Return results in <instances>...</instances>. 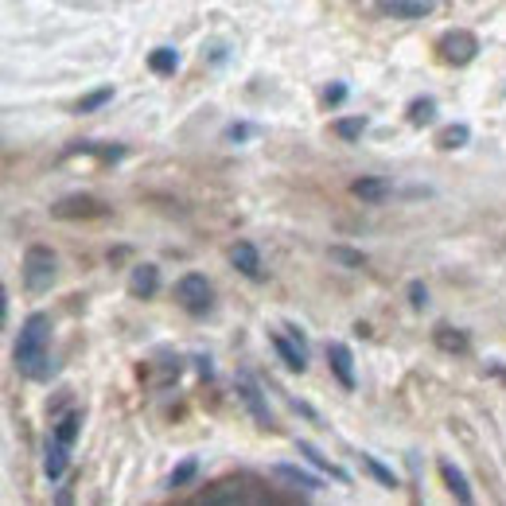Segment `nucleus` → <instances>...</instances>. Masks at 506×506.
<instances>
[{"label": "nucleus", "instance_id": "nucleus-1", "mask_svg": "<svg viewBox=\"0 0 506 506\" xmlns=\"http://www.w3.org/2000/svg\"><path fill=\"white\" fill-rule=\"evenodd\" d=\"M47 343H51V316L47 311H31L16 339V370L24 378H47V370H51Z\"/></svg>", "mask_w": 506, "mask_h": 506}, {"label": "nucleus", "instance_id": "nucleus-2", "mask_svg": "<svg viewBox=\"0 0 506 506\" xmlns=\"http://www.w3.org/2000/svg\"><path fill=\"white\" fill-rule=\"evenodd\" d=\"M20 269H24V285L31 288V293H43V288H51V281H55V253L47 250V245H31V250L24 253V261H20Z\"/></svg>", "mask_w": 506, "mask_h": 506}, {"label": "nucleus", "instance_id": "nucleus-3", "mask_svg": "<svg viewBox=\"0 0 506 506\" xmlns=\"http://www.w3.org/2000/svg\"><path fill=\"white\" fill-rule=\"evenodd\" d=\"M211 281L203 273H183L176 281V300L183 308L191 311V316H203V311H211Z\"/></svg>", "mask_w": 506, "mask_h": 506}, {"label": "nucleus", "instance_id": "nucleus-4", "mask_svg": "<svg viewBox=\"0 0 506 506\" xmlns=\"http://www.w3.org/2000/svg\"><path fill=\"white\" fill-rule=\"evenodd\" d=\"M269 343H273V351L285 359L288 370H304V366H308V343H304V336H300L296 328H293V336H281V331H273V336H269Z\"/></svg>", "mask_w": 506, "mask_h": 506}, {"label": "nucleus", "instance_id": "nucleus-5", "mask_svg": "<svg viewBox=\"0 0 506 506\" xmlns=\"http://www.w3.org/2000/svg\"><path fill=\"white\" fill-rule=\"evenodd\" d=\"M476 51H479V39L471 36V31H448V36L440 39V55H444V62H456V67L476 59Z\"/></svg>", "mask_w": 506, "mask_h": 506}, {"label": "nucleus", "instance_id": "nucleus-6", "mask_svg": "<svg viewBox=\"0 0 506 506\" xmlns=\"http://www.w3.org/2000/svg\"><path fill=\"white\" fill-rule=\"evenodd\" d=\"M238 394H242V402L250 405L253 421L261 425V428H273V413H269V405H265V397H261V386L253 382V374H238Z\"/></svg>", "mask_w": 506, "mask_h": 506}, {"label": "nucleus", "instance_id": "nucleus-7", "mask_svg": "<svg viewBox=\"0 0 506 506\" xmlns=\"http://www.w3.org/2000/svg\"><path fill=\"white\" fill-rule=\"evenodd\" d=\"M382 16H394V20H421L436 8V0H374Z\"/></svg>", "mask_w": 506, "mask_h": 506}, {"label": "nucleus", "instance_id": "nucleus-8", "mask_svg": "<svg viewBox=\"0 0 506 506\" xmlns=\"http://www.w3.org/2000/svg\"><path fill=\"white\" fill-rule=\"evenodd\" d=\"M328 362H331V370H336L343 390H354V359H351L347 343H328Z\"/></svg>", "mask_w": 506, "mask_h": 506}, {"label": "nucleus", "instance_id": "nucleus-9", "mask_svg": "<svg viewBox=\"0 0 506 506\" xmlns=\"http://www.w3.org/2000/svg\"><path fill=\"white\" fill-rule=\"evenodd\" d=\"M71 448L67 440H59V436H51V444H47V460H43V471H47V479L55 483L67 476V464H71Z\"/></svg>", "mask_w": 506, "mask_h": 506}, {"label": "nucleus", "instance_id": "nucleus-10", "mask_svg": "<svg viewBox=\"0 0 506 506\" xmlns=\"http://www.w3.org/2000/svg\"><path fill=\"white\" fill-rule=\"evenodd\" d=\"M51 214H55V219H102L105 214V207L98 199H62L59 207H51Z\"/></svg>", "mask_w": 506, "mask_h": 506}, {"label": "nucleus", "instance_id": "nucleus-11", "mask_svg": "<svg viewBox=\"0 0 506 506\" xmlns=\"http://www.w3.org/2000/svg\"><path fill=\"white\" fill-rule=\"evenodd\" d=\"M230 261H234V269H238V273L250 277V281H257V277H261V253H257L253 242H238V245H234V250H230Z\"/></svg>", "mask_w": 506, "mask_h": 506}, {"label": "nucleus", "instance_id": "nucleus-12", "mask_svg": "<svg viewBox=\"0 0 506 506\" xmlns=\"http://www.w3.org/2000/svg\"><path fill=\"white\" fill-rule=\"evenodd\" d=\"M156 288H160V269L156 265H137L133 281H129V293L137 300H148V296H156Z\"/></svg>", "mask_w": 506, "mask_h": 506}, {"label": "nucleus", "instance_id": "nucleus-13", "mask_svg": "<svg viewBox=\"0 0 506 506\" xmlns=\"http://www.w3.org/2000/svg\"><path fill=\"white\" fill-rule=\"evenodd\" d=\"M440 479L448 483V491L456 494L460 502H471V487H468V479H464V471H460L452 460H440Z\"/></svg>", "mask_w": 506, "mask_h": 506}, {"label": "nucleus", "instance_id": "nucleus-14", "mask_svg": "<svg viewBox=\"0 0 506 506\" xmlns=\"http://www.w3.org/2000/svg\"><path fill=\"white\" fill-rule=\"evenodd\" d=\"M273 476L288 479L296 491H311V494H316V491H324V483H319L316 476H308V471H300V468H293V464H277V468H273Z\"/></svg>", "mask_w": 506, "mask_h": 506}, {"label": "nucleus", "instance_id": "nucleus-15", "mask_svg": "<svg viewBox=\"0 0 506 506\" xmlns=\"http://www.w3.org/2000/svg\"><path fill=\"white\" fill-rule=\"evenodd\" d=\"M351 191H354V195H359L362 203H382L386 195H390V183H386V179H374V176H362V179L351 183Z\"/></svg>", "mask_w": 506, "mask_h": 506}, {"label": "nucleus", "instance_id": "nucleus-16", "mask_svg": "<svg viewBox=\"0 0 506 506\" xmlns=\"http://www.w3.org/2000/svg\"><path fill=\"white\" fill-rule=\"evenodd\" d=\"M300 452H304V456L311 460V464H316L319 471H328V476L331 479H339V483H347V471H343V468H336V464H331V460L324 456V452H319V448H311L308 444V440H300Z\"/></svg>", "mask_w": 506, "mask_h": 506}, {"label": "nucleus", "instance_id": "nucleus-17", "mask_svg": "<svg viewBox=\"0 0 506 506\" xmlns=\"http://www.w3.org/2000/svg\"><path fill=\"white\" fill-rule=\"evenodd\" d=\"M148 67H153L156 74H176V67H179V55L171 47H156L153 55H148Z\"/></svg>", "mask_w": 506, "mask_h": 506}, {"label": "nucleus", "instance_id": "nucleus-18", "mask_svg": "<svg viewBox=\"0 0 506 506\" xmlns=\"http://www.w3.org/2000/svg\"><path fill=\"white\" fill-rule=\"evenodd\" d=\"M195 471H199V460H195V456H187V460H183V464H179L176 471H171V479H168V487H171V491H179V487H187V483H191V479H195Z\"/></svg>", "mask_w": 506, "mask_h": 506}, {"label": "nucleus", "instance_id": "nucleus-19", "mask_svg": "<svg viewBox=\"0 0 506 506\" xmlns=\"http://www.w3.org/2000/svg\"><path fill=\"white\" fill-rule=\"evenodd\" d=\"M436 117V102L433 98H417L409 105V125H428Z\"/></svg>", "mask_w": 506, "mask_h": 506}, {"label": "nucleus", "instance_id": "nucleus-20", "mask_svg": "<svg viewBox=\"0 0 506 506\" xmlns=\"http://www.w3.org/2000/svg\"><path fill=\"white\" fill-rule=\"evenodd\" d=\"M110 98H113V86H102V90H94L90 98H82V102H79V113H94V110H102V105L110 102Z\"/></svg>", "mask_w": 506, "mask_h": 506}, {"label": "nucleus", "instance_id": "nucleus-21", "mask_svg": "<svg viewBox=\"0 0 506 506\" xmlns=\"http://www.w3.org/2000/svg\"><path fill=\"white\" fill-rule=\"evenodd\" d=\"M366 129V117H347V121H336V133L343 137V141H354V137H362Z\"/></svg>", "mask_w": 506, "mask_h": 506}, {"label": "nucleus", "instance_id": "nucleus-22", "mask_svg": "<svg viewBox=\"0 0 506 506\" xmlns=\"http://www.w3.org/2000/svg\"><path fill=\"white\" fill-rule=\"evenodd\" d=\"M436 343H440L444 351H468V336H460V331L452 336V328H440V331H436Z\"/></svg>", "mask_w": 506, "mask_h": 506}, {"label": "nucleus", "instance_id": "nucleus-23", "mask_svg": "<svg viewBox=\"0 0 506 506\" xmlns=\"http://www.w3.org/2000/svg\"><path fill=\"white\" fill-rule=\"evenodd\" d=\"M468 125H452V129H444V133H440V148H460L468 141Z\"/></svg>", "mask_w": 506, "mask_h": 506}, {"label": "nucleus", "instance_id": "nucleus-24", "mask_svg": "<svg viewBox=\"0 0 506 506\" xmlns=\"http://www.w3.org/2000/svg\"><path fill=\"white\" fill-rule=\"evenodd\" d=\"M362 464H366V468H370V471H374V476H378V479L386 483V487H397V479H394V471H390V468H382V464H378V460H374V456H362Z\"/></svg>", "mask_w": 506, "mask_h": 506}, {"label": "nucleus", "instance_id": "nucleus-25", "mask_svg": "<svg viewBox=\"0 0 506 506\" xmlns=\"http://www.w3.org/2000/svg\"><path fill=\"white\" fill-rule=\"evenodd\" d=\"M409 304H413V308H425V304H428V293H425V285H421V281L409 285Z\"/></svg>", "mask_w": 506, "mask_h": 506}, {"label": "nucleus", "instance_id": "nucleus-26", "mask_svg": "<svg viewBox=\"0 0 506 506\" xmlns=\"http://www.w3.org/2000/svg\"><path fill=\"white\" fill-rule=\"evenodd\" d=\"M331 257H336V261H343V265H362V261H366V257H362V253H351V250H339V245H336V250H331Z\"/></svg>", "mask_w": 506, "mask_h": 506}, {"label": "nucleus", "instance_id": "nucleus-27", "mask_svg": "<svg viewBox=\"0 0 506 506\" xmlns=\"http://www.w3.org/2000/svg\"><path fill=\"white\" fill-rule=\"evenodd\" d=\"M324 98H328V105H339L343 98H347V86H331V90L324 94Z\"/></svg>", "mask_w": 506, "mask_h": 506}, {"label": "nucleus", "instance_id": "nucleus-28", "mask_svg": "<svg viewBox=\"0 0 506 506\" xmlns=\"http://www.w3.org/2000/svg\"><path fill=\"white\" fill-rule=\"evenodd\" d=\"M226 137H230V141H242V137H250V125H230Z\"/></svg>", "mask_w": 506, "mask_h": 506}, {"label": "nucleus", "instance_id": "nucleus-29", "mask_svg": "<svg viewBox=\"0 0 506 506\" xmlns=\"http://www.w3.org/2000/svg\"><path fill=\"white\" fill-rule=\"evenodd\" d=\"M199 362V374H207V378H211V374H214V366H211V359H195Z\"/></svg>", "mask_w": 506, "mask_h": 506}]
</instances>
